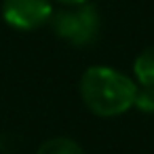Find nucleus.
Masks as SVG:
<instances>
[{"instance_id": "7", "label": "nucleus", "mask_w": 154, "mask_h": 154, "mask_svg": "<svg viewBox=\"0 0 154 154\" xmlns=\"http://www.w3.org/2000/svg\"><path fill=\"white\" fill-rule=\"evenodd\" d=\"M59 5H66V7H74V5H82V2H89V0H57Z\"/></svg>"}, {"instance_id": "3", "label": "nucleus", "mask_w": 154, "mask_h": 154, "mask_svg": "<svg viewBox=\"0 0 154 154\" xmlns=\"http://www.w3.org/2000/svg\"><path fill=\"white\" fill-rule=\"evenodd\" d=\"M51 0H5L2 2V19L15 30H38L53 17Z\"/></svg>"}, {"instance_id": "4", "label": "nucleus", "mask_w": 154, "mask_h": 154, "mask_svg": "<svg viewBox=\"0 0 154 154\" xmlns=\"http://www.w3.org/2000/svg\"><path fill=\"white\" fill-rule=\"evenodd\" d=\"M135 82L141 87H154V47L143 49L133 61Z\"/></svg>"}, {"instance_id": "2", "label": "nucleus", "mask_w": 154, "mask_h": 154, "mask_svg": "<svg viewBox=\"0 0 154 154\" xmlns=\"http://www.w3.org/2000/svg\"><path fill=\"white\" fill-rule=\"evenodd\" d=\"M49 23L61 40H66L74 47L93 45L99 36V30H101L99 11L91 2L66 7V9L53 13Z\"/></svg>"}, {"instance_id": "1", "label": "nucleus", "mask_w": 154, "mask_h": 154, "mask_svg": "<svg viewBox=\"0 0 154 154\" xmlns=\"http://www.w3.org/2000/svg\"><path fill=\"white\" fill-rule=\"evenodd\" d=\"M135 93L137 82L108 66H93L85 70L80 78L82 101L97 116H118L127 112L133 108Z\"/></svg>"}, {"instance_id": "6", "label": "nucleus", "mask_w": 154, "mask_h": 154, "mask_svg": "<svg viewBox=\"0 0 154 154\" xmlns=\"http://www.w3.org/2000/svg\"><path fill=\"white\" fill-rule=\"evenodd\" d=\"M133 106H135L139 112L154 114V87H141V89L137 87Z\"/></svg>"}, {"instance_id": "5", "label": "nucleus", "mask_w": 154, "mask_h": 154, "mask_svg": "<svg viewBox=\"0 0 154 154\" xmlns=\"http://www.w3.org/2000/svg\"><path fill=\"white\" fill-rule=\"evenodd\" d=\"M36 154H85V152L70 137H53V139L45 141Z\"/></svg>"}]
</instances>
